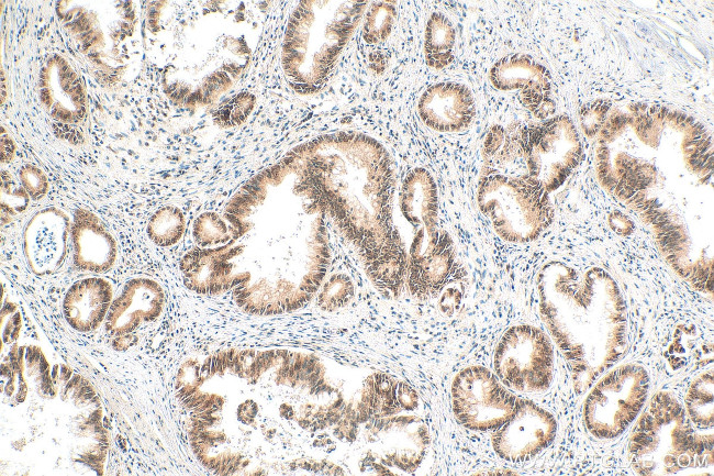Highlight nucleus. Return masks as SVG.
<instances>
[{"instance_id": "1", "label": "nucleus", "mask_w": 714, "mask_h": 476, "mask_svg": "<svg viewBox=\"0 0 714 476\" xmlns=\"http://www.w3.org/2000/svg\"><path fill=\"white\" fill-rule=\"evenodd\" d=\"M325 212L362 258L381 291L398 292L406 256L391 214L393 170L386 148L372 137L339 132L294 151Z\"/></svg>"}, {"instance_id": "2", "label": "nucleus", "mask_w": 714, "mask_h": 476, "mask_svg": "<svg viewBox=\"0 0 714 476\" xmlns=\"http://www.w3.org/2000/svg\"><path fill=\"white\" fill-rule=\"evenodd\" d=\"M536 285L542 320L581 395L627 348V311L620 286L601 267L580 269L559 261L539 269Z\"/></svg>"}, {"instance_id": "3", "label": "nucleus", "mask_w": 714, "mask_h": 476, "mask_svg": "<svg viewBox=\"0 0 714 476\" xmlns=\"http://www.w3.org/2000/svg\"><path fill=\"white\" fill-rule=\"evenodd\" d=\"M628 460L639 475H673L713 466V433H699L668 391L650 399L628 442Z\"/></svg>"}, {"instance_id": "4", "label": "nucleus", "mask_w": 714, "mask_h": 476, "mask_svg": "<svg viewBox=\"0 0 714 476\" xmlns=\"http://www.w3.org/2000/svg\"><path fill=\"white\" fill-rule=\"evenodd\" d=\"M406 256L409 291L425 299L436 295L447 280L455 261L454 242L438 218V191L431 173L413 168L399 196Z\"/></svg>"}, {"instance_id": "5", "label": "nucleus", "mask_w": 714, "mask_h": 476, "mask_svg": "<svg viewBox=\"0 0 714 476\" xmlns=\"http://www.w3.org/2000/svg\"><path fill=\"white\" fill-rule=\"evenodd\" d=\"M365 7V2L300 4L288 30L292 69L302 89L314 91L327 79Z\"/></svg>"}, {"instance_id": "6", "label": "nucleus", "mask_w": 714, "mask_h": 476, "mask_svg": "<svg viewBox=\"0 0 714 476\" xmlns=\"http://www.w3.org/2000/svg\"><path fill=\"white\" fill-rule=\"evenodd\" d=\"M548 195L529 175L481 174L477 200L501 239L526 243L537 239L553 220Z\"/></svg>"}, {"instance_id": "7", "label": "nucleus", "mask_w": 714, "mask_h": 476, "mask_svg": "<svg viewBox=\"0 0 714 476\" xmlns=\"http://www.w3.org/2000/svg\"><path fill=\"white\" fill-rule=\"evenodd\" d=\"M650 378L639 364L620 365L590 387L583 403V422L599 440L622 435L642 412Z\"/></svg>"}, {"instance_id": "8", "label": "nucleus", "mask_w": 714, "mask_h": 476, "mask_svg": "<svg viewBox=\"0 0 714 476\" xmlns=\"http://www.w3.org/2000/svg\"><path fill=\"white\" fill-rule=\"evenodd\" d=\"M493 369L502 384L520 392H540L554 376V347L549 336L531 324L509 328L493 352Z\"/></svg>"}, {"instance_id": "9", "label": "nucleus", "mask_w": 714, "mask_h": 476, "mask_svg": "<svg viewBox=\"0 0 714 476\" xmlns=\"http://www.w3.org/2000/svg\"><path fill=\"white\" fill-rule=\"evenodd\" d=\"M517 400L494 373L480 365L460 369L450 385L454 416L472 431L499 428L510 419Z\"/></svg>"}, {"instance_id": "10", "label": "nucleus", "mask_w": 714, "mask_h": 476, "mask_svg": "<svg viewBox=\"0 0 714 476\" xmlns=\"http://www.w3.org/2000/svg\"><path fill=\"white\" fill-rule=\"evenodd\" d=\"M524 142L528 175L548 193L565 182L581 155L576 130L565 115L525 126Z\"/></svg>"}, {"instance_id": "11", "label": "nucleus", "mask_w": 714, "mask_h": 476, "mask_svg": "<svg viewBox=\"0 0 714 476\" xmlns=\"http://www.w3.org/2000/svg\"><path fill=\"white\" fill-rule=\"evenodd\" d=\"M557 421L543 407L518 398L516 407L503 424L493 430L494 452L507 462L527 461L548 447L555 440Z\"/></svg>"}, {"instance_id": "12", "label": "nucleus", "mask_w": 714, "mask_h": 476, "mask_svg": "<svg viewBox=\"0 0 714 476\" xmlns=\"http://www.w3.org/2000/svg\"><path fill=\"white\" fill-rule=\"evenodd\" d=\"M490 79L500 90L518 89L522 103L536 118L546 119L554 113L548 73L529 56L516 54L502 58L492 67Z\"/></svg>"}, {"instance_id": "13", "label": "nucleus", "mask_w": 714, "mask_h": 476, "mask_svg": "<svg viewBox=\"0 0 714 476\" xmlns=\"http://www.w3.org/2000/svg\"><path fill=\"white\" fill-rule=\"evenodd\" d=\"M68 217L56 208L38 211L23 234V248L30 268L48 275L62 267L68 252Z\"/></svg>"}, {"instance_id": "14", "label": "nucleus", "mask_w": 714, "mask_h": 476, "mask_svg": "<svg viewBox=\"0 0 714 476\" xmlns=\"http://www.w3.org/2000/svg\"><path fill=\"white\" fill-rule=\"evenodd\" d=\"M417 111L422 122L440 133L465 130L472 122L476 108L470 90L455 81L437 82L421 95Z\"/></svg>"}, {"instance_id": "15", "label": "nucleus", "mask_w": 714, "mask_h": 476, "mask_svg": "<svg viewBox=\"0 0 714 476\" xmlns=\"http://www.w3.org/2000/svg\"><path fill=\"white\" fill-rule=\"evenodd\" d=\"M164 303V290L155 280L131 279L123 287L121 295L112 301L105 318V329L115 336L129 334L142 323L157 319Z\"/></svg>"}, {"instance_id": "16", "label": "nucleus", "mask_w": 714, "mask_h": 476, "mask_svg": "<svg viewBox=\"0 0 714 476\" xmlns=\"http://www.w3.org/2000/svg\"><path fill=\"white\" fill-rule=\"evenodd\" d=\"M41 99L54 119L65 123H77L86 113L85 92L77 75L58 56L43 68Z\"/></svg>"}, {"instance_id": "17", "label": "nucleus", "mask_w": 714, "mask_h": 476, "mask_svg": "<svg viewBox=\"0 0 714 476\" xmlns=\"http://www.w3.org/2000/svg\"><path fill=\"white\" fill-rule=\"evenodd\" d=\"M71 236L74 263L79 269L101 274L113 266L116 258L115 241L93 213L77 210Z\"/></svg>"}, {"instance_id": "18", "label": "nucleus", "mask_w": 714, "mask_h": 476, "mask_svg": "<svg viewBox=\"0 0 714 476\" xmlns=\"http://www.w3.org/2000/svg\"><path fill=\"white\" fill-rule=\"evenodd\" d=\"M111 284L99 277L74 283L65 295L63 311L68 324L79 332L100 326L112 303Z\"/></svg>"}, {"instance_id": "19", "label": "nucleus", "mask_w": 714, "mask_h": 476, "mask_svg": "<svg viewBox=\"0 0 714 476\" xmlns=\"http://www.w3.org/2000/svg\"><path fill=\"white\" fill-rule=\"evenodd\" d=\"M525 125L504 129L493 125L483 142L481 174L528 175L524 142Z\"/></svg>"}, {"instance_id": "20", "label": "nucleus", "mask_w": 714, "mask_h": 476, "mask_svg": "<svg viewBox=\"0 0 714 476\" xmlns=\"http://www.w3.org/2000/svg\"><path fill=\"white\" fill-rule=\"evenodd\" d=\"M456 33L450 20L440 12L431 14L424 32V57L427 66L440 70L454 60Z\"/></svg>"}, {"instance_id": "21", "label": "nucleus", "mask_w": 714, "mask_h": 476, "mask_svg": "<svg viewBox=\"0 0 714 476\" xmlns=\"http://www.w3.org/2000/svg\"><path fill=\"white\" fill-rule=\"evenodd\" d=\"M685 412L694 427H713V372L698 375L689 385L684 398Z\"/></svg>"}, {"instance_id": "22", "label": "nucleus", "mask_w": 714, "mask_h": 476, "mask_svg": "<svg viewBox=\"0 0 714 476\" xmlns=\"http://www.w3.org/2000/svg\"><path fill=\"white\" fill-rule=\"evenodd\" d=\"M185 231V218L176 207H164L156 211L148 221L147 234L159 246L176 244Z\"/></svg>"}, {"instance_id": "23", "label": "nucleus", "mask_w": 714, "mask_h": 476, "mask_svg": "<svg viewBox=\"0 0 714 476\" xmlns=\"http://www.w3.org/2000/svg\"><path fill=\"white\" fill-rule=\"evenodd\" d=\"M395 9L392 3H373L368 11L364 24V37L369 43H378L386 40L395 20Z\"/></svg>"}, {"instance_id": "24", "label": "nucleus", "mask_w": 714, "mask_h": 476, "mask_svg": "<svg viewBox=\"0 0 714 476\" xmlns=\"http://www.w3.org/2000/svg\"><path fill=\"white\" fill-rule=\"evenodd\" d=\"M225 222L214 212L200 214L193 223V237L201 248L224 244L230 240Z\"/></svg>"}, {"instance_id": "25", "label": "nucleus", "mask_w": 714, "mask_h": 476, "mask_svg": "<svg viewBox=\"0 0 714 476\" xmlns=\"http://www.w3.org/2000/svg\"><path fill=\"white\" fill-rule=\"evenodd\" d=\"M354 291V285L348 276L335 274L324 284L317 298L319 306L326 311L343 308L350 302Z\"/></svg>"}, {"instance_id": "26", "label": "nucleus", "mask_w": 714, "mask_h": 476, "mask_svg": "<svg viewBox=\"0 0 714 476\" xmlns=\"http://www.w3.org/2000/svg\"><path fill=\"white\" fill-rule=\"evenodd\" d=\"M30 202V196L19 181L7 170L1 171V211L2 217H13L23 212Z\"/></svg>"}, {"instance_id": "27", "label": "nucleus", "mask_w": 714, "mask_h": 476, "mask_svg": "<svg viewBox=\"0 0 714 476\" xmlns=\"http://www.w3.org/2000/svg\"><path fill=\"white\" fill-rule=\"evenodd\" d=\"M19 176L22 186L32 199H41L47 193V177L37 166L31 164L24 165L21 168Z\"/></svg>"}, {"instance_id": "28", "label": "nucleus", "mask_w": 714, "mask_h": 476, "mask_svg": "<svg viewBox=\"0 0 714 476\" xmlns=\"http://www.w3.org/2000/svg\"><path fill=\"white\" fill-rule=\"evenodd\" d=\"M22 326L21 313L13 302H5L1 309V337L4 343L11 344L19 337Z\"/></svg>"}, {"instance_id": "29", "label": "nucleus", "mask_w": 714, "mask_h": 476, "mask_svg": "<svg viewBox=\"0 0 714 476\" xmlns=\"http://www.w3.org/2000/svg\"><path fill=\"white\" fill-rule=\"evenodd\" d=\"M1 160L2 163L10 162L14 157L15 145L12 139L1 129Z\"/></svg>"}, {"instance_id": "30", "label": "nucleus", "mask_w": 714, "mask_h": 476, "mask_svg": "<svg viewBox=\"0 0 714 476\" xmlns=\"http://www.w3.org/2000/svg\"><path fill=\"white\" fill-rule=\"evenodd\" d=\"M136 342V337L131 334L119 335L113 341V347L116 351H124Z\"/></svg>"}, {"instance_id": "31", "label": "nucleus", "mask_w": 714, "mask_h": 476, "mask_svg": "<svg viewBox=\"0 0 714 476\" xmlns=\"http://www.w3.org/2000/svg\"><path fill=\"white\" fill-rule=\"evenodd\" d=\"M72 376V370L67 365L59 366V383L65 385Z\"/></svg>"}, {"instance_id": "32", "label": "nucleus", "mask_w": 714, "mask_h": 476, "mask_svg": "<svg viewBox=\"0 0 714 476\" xmlns=\"http://www.w3.org/2000/svg\"><path fill=\"white\" fill-rule=\"evenodd\" d=\"M280 416L285 418L286 420H292L294 419V410L292 407L283 403L280 406Z\"/></svg>"}]
</instances>
